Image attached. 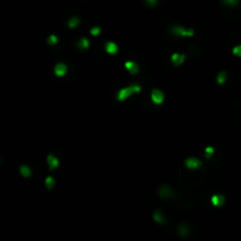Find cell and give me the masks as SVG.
I'll use <instances>...</instances> for the list:
<instances>
[{"mask_svg": "<svg viewBox=\"0 0 241 241\" xmlns=\"http://www.w3.org/2000/svg\"><path fill=\"white\" fill-rule=\"evenodd\" d=\"M141 90H142V87L139 84H133V85H130V86L127 87L120 88L119 91L116 92V100L119 102L125 101L126 99H128L131 95H133L135 93H140Z\"/></svg>", "mask_w": 241, "mask_h": 241, "instance_id": "6da1fadb", "label": "cell"}, {"mask_svg": "<svg viewBox=\"0 0 241 241\" xmlns=\"http://www.w3.org/2000/svg\"><path fill=\"white\" fill-rule=\"evenodd\" d=\"M169 32L174 37L179 38H187V37H193L194 35V29L193 28H186L182 25H172L169 27Z\"/></svg>", "mask_w": 241, "mask_h": 241, "instance_id": "7a4b0ae2", "label": "cell"}, {"mask_svg": "<svg viewBox=\"0 0 241 241\" xmlns=\"http://www.w3.org/2000/svg\"><path fill=\"white\" fill-rule=\"evenodd\" d=\"M158 195L161 199H172L175 197L172 187H169L168 185H160L158 187Z\"/></svg>", "mask_w": 241, "mask_h": 241, "instance_id": "3957f363", "label": "cell"}, {"mask_svg": "<svg viewBox=\"0 0 241 241\" xmlns=\"http://www.w3.org/2000/svg\"><path fill=\"white\" fill-rule=\"evenodd\" d=\"M151 100L154 105H161L165 101V93L161 90L154 88L151 92Z\"/></svg>", "mask_w": 241, "mask_h": 241, "instance_id": "277c9868", "label": "cell"}, {"mask_svg": "<svg viewBox=\"0 0 241 241\" xmlns=\"http://www.w3.org/2000/svg\"><path fill=\"white\" fill-rule=\"evenodd\" d=\"M185 166H186L188 169H199L201 168L203 162H201V160H199L198 158H195V156H189V158H186V159H185Z\"/></svg>", "mask_w": 241, "mask_h": 241, "instance_id": "5b68a950", "label": "cell"}, {"mask_svg": "<svg viewBox=\"0 0 241 241\" xmlns=\"http://www.w3.org/2000/svg\"><path fill=\"white\" fill-rule=\"evenodd\" d=\"M186 58H187V55L183 53H178V52H175L171 55V61L175 67H179V66H181L185 61H186Z\"/></svg>", "mask_w": 241, "mask_h": 241, "instance_id": "8992f818", "label": "cell"}, {"mask_svg": "<svg viewBox=\"0 0 241 241\" xmlns=\"http://www.w3.org/2000/svg\"><path fill=\"white\" fill-rule=\"evenodd\" d=\"M211 203L214 207H222L226 203V197L223 194H213L211 198Z\"/></svg>", "mask_w": 241, "mask_h": 241, "instance_id": "52a82bcc", "label": "cell"}, {"mask_svg": "<svg viewBox=\"0 0 241 241\" xmlns=\"http://www.w3.org/2000/svg\"><path fill=\"white\" fill-rule=\"evenodd\" d=\"M67 65L65 63H58L55 66H54V75L58 78H61L64 75H66V73H67Z\"/></svg>", "mask_w": 241, "mask_h": 241, "instance_id": "ba28073f", "label": "cell"}, {"mask_svg": "<svg viewBox=\"0 0 241 241\" xmlns=\"http://www.w3.org/2000/svg\"><path fill=\"white\" fill-rule=\"evenodd\" d=\"M124 66H125V68L132 74V75H136L140 71V67H139V65H138V63L132 61V60H127V61H125Z\"/></svg>", "mask_w": 241, "mask_h": 241, "instance_id": "9c48e42d", "label": "cell"}, {"mask_svg": "<svg viewBox=\"0 0 241 241\" xmlns=\"http://www.w3.org/2000/svg\"><path fill=\"white\" fill-rule=\"evenodd\" d=\"M46 161H47V165H48V167H49L51 171L57 169L59 167V165H60L59 159L54 154H48L47 158H46Z\"/></svg>", "mask_w": 241, "mask_h": 241, "instance_id": "30bf717a", "label": "cell"}, {"mask_svg": "<svg viewBox=\"0 0 241 241\" xmlns=\"http://www.w3.org/2000/svg\"><path fill=\"white\" fill-rule=\"evenodd\" d=\"M105 51L108 54H116L119 51V47L114 41H107L105 44Z\"/></svg>", "mask_w": 241, "mask_h": 241, "instance_id": "8fae6325", "label": "cell"}, {"mask_svg": "<svg viewBox=\"0 0 241 241\" xmlns=\"http://www.w3.org/2000/svg\"><path fill=\"white\" fill-rule=\"evenodd\" d=\"M189 226H188L186 222H181L178 227V233L181 238H187L189 235Z\"/></svg>", "mask_w": 241, "mask_h": 241, "instance_id": "7c38bea8", "label": "cell"}, {"mask_svg": "<svg viewBox=\"0 0 241 241\" xmlns=\"http://www.w3.org/2000/svg\"><path fill=\"white\" fill-rule=\"evenodd\" d=\"M80 23H81V19H80L78 15H74V17H72L71 19L67 20V27L71 29L75 28V27H78V26L80 25Z\"/></svg>", "mask_w": 241, "mask_h": 241, "instance_id": "4fadbf2b", "label": "cell"}, {"mask_svg": "<svg viewBox=\"0 0 241 241\" xmlns=\"http://www.w3.org/2000/svg\"><path fill=\"white\" fill-rule=\"evenodd\" d=\"M152 218H153V220H154L155 222H158V223H160V225H164L165 222H166V219H165V217H164V213L160 212V211H154Z\"/></svg>", "mask_w": 241, "mask_h": 241, "instance_id": "5bb4252c", "label": "cell"}, {"mask_svg": "<svg viewBox=\"0 0 241 241\" xmlns=\"http://www.w3.org/2000/svg\"><path fill=\"white\" fill-rule=\"evenodd\" d=\"M19 173L21 174L24 178H31L32 169L29 168V166H27V165H21L19 167Z\"/></svg>", "mask_w": 241, "mask_h": 241, "instance_id": "9a60e30c", "label": "cell"}, {"mask_svg": "<svg viewBox=\"0 0 241 241\" xmlns=\"http://www.w3.org/2000/svg\"><path fill=\"white\" fill-rule=\"evenodd\" d=\"M55 185H57V181H55V178L52 177V175H48L47 178L45 179V186L47 188L48 191H51V189H53L55 187Z\"/></svg>", "mask_w": 241, "mask_h": 241, "instance_id": "2e32d148", "label": "cell"}, {"mask_svg": "<svg viewBox=\"0 0 241 241\" xmlns=\"http://www.w3.org/2000/svg\"><path fill=\"white\" fill-rule=\"evenodd\" d=\"M217 84L218 85H223L227 80V72L226 71H220V72L217 74Z\"/></svg>", "mask_w": 241, "mask_h": 241, "instance_id": "e0dca14e", "label": "cell"}, {"mask_svg": "<svg viewBox=\"0 0 241 241\" xmlns=\"http://www.w3.org/2000/svg\"><path fill=\"white\" fill-rule=\"evenodd\" d=\"M90 40L86 38H81L79 41L77 43V47L79 48V49H82V51H85V49H87V48L90 47Z\"/></svg>", "mask_w": 241, "mask_h": 241, "instance_id": "ac0fdd59", "label": "cell"}, {"mask_svg": "<svg viewBox=\"0 0 241 241\" xmlns=\"http://www.w3.org/2000/svg\"><path fill=\"white\" fill-rule=\"evenodd\" d=\"M47 44L48 45H51V46H54V45H57L59 43V38L57 37V34H49L47 37Z\"/></svg>", "mask_w": 241, "mask_h": 241, "instance_id": "d6986e66", "label": "cell"}, {"mask_svg": "<svg viewBox=\"0 0 241 241\" xmlns=\"http://www.w3.org/2000/svg\"><path fill=\"white\" fill-rule=\"evenodd\" d=\"M101 32H102L101 26H93V27L90 29V34L93 35V37H98V35H100Z\"/></svg>", "mask_w": 241, "mask_h": 241, "instance_id": "ffe728a7", "label": "cell"}, {"mask_svg": "<svg viewBox=\"0 0 241 241\" xmlns=\"http://www.w3.org/2000/svg\"><path fill=\"white\" fill-rule=\"evenodd\" d=\"M221 3L223 5L229 6V7H235V6L239 5L240 0H221Z\"/></svg>", "mask_w": 241, "mask_h": 241, "instance_id": "44dd1931", "label": "cell"}, {"mask_svg": "<svg viewBox=\"0 0 241 241\" xmlns=\"http://www.w3.org/2000/svg\"><path fill=\"white\" fill-rule=\"evenodd\" d=\"M214 152H215V150H214V147H213V146H207V147L205 148V154H206V158L211 159L213 155H214Z\"/></svg>", "mask_w": 241, "mask_h": 241, "instance_id": "7402d4cb", "label": "cell"}, {"mask_svg": "<svg viewBox=\"0 0 241 241\" xmlns=\"http://www.w3.org/2000/svg\"><path fill=\"white\" fill-rule=\"evenodd\" d=\"M232 53L234 54L235 57H239V58H241V45H239V46H235V47H233V49H232Z\"/></svg>", "mask_w": 241, "mask_h": 241, "instance_id": "603a6c76", "label": "cell"}, {"mask_svg": "<svg viewBox=\"0 0 241 241\" xmlns=\"http://www.w3.org/2000/svg\"><path fill=\"white\" fill-rule=\"evenodd\" d=\"M145 3H146V5L151 6V7H155L159 4V0H145Z\"/></svg>", "mask_w": 241, "mask_h": 241, "instance_id": "cb8c5ba5", "label": "cell"}]
</instances>
